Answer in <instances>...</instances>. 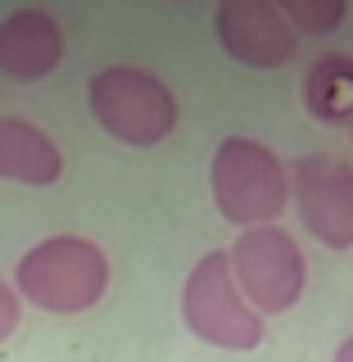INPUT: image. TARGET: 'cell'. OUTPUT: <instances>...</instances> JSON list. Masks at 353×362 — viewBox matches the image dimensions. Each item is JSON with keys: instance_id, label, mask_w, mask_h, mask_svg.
<instances>
[{"instance_id": "cell-1", "label": "cell", "mask_w": 353, "mask_h": 362, "mask_svg": "<svg viewBox=\"0 0 353 362\" xmlns=\"http://www.w3.org/2000/svg\"><path fill=\"white\" fill-rule=\"evenodd\" d=\"M105 290H109V258L86 235L37 240L14 267V294L54 317L96 308L105 299Z\"/></svg>"}, {"instance_id": "cell-2", "label": "cell", "mask_w": 353, "mask_h": 362, "mask_svg": "<svg viewBox=\"0 0 353 362\" xmlns=\"http://www.w3.org/2000/svg\"><path fill=\"white\" fill-rule=\"evenodd\" d=\"M209 186H213V204L231 226H272L281 218V209L290 204V181H286V163L267 150L263 141L249 136H226L213 154L209 168Z\"/></svg>"}, {"instance_id": "cell-3", "label": "cell", "mask_w": 353, "mask_h": 362, "mask_svg": "<svg viewBox=\"0 0 353 362\" xmlns=\"http://www.w3.org/2000/svg\"><path fill=\"white\" fill-rule=\"evenodd\" d=\"M91 113L113 141L122 145H158L177 127V100L168 82L132 64H113L91 77Z\"/></svg>"}, {"instance_id": "cell-4", "label": "cell", "mask_w": 353, "mask_h": 362, "mask_svg": "<svg viewBox=\"0 0 353 362\" xmlns=\"http://www.w3.org/2000/svg\"><path fill=\"white\" fill-rule=\"evenodd\" d=\"M226 263H231V281L241 290V299L258 317L290 313L303 299L308 263H303V249L294 245V235L281 231V226L241 231L236 245L226 249Z\"/></svg>"}, {"instance_id": "cell-5", "label": "cell", "mask_w": 353, "mask_h": 362, "mask_svg": "<svg viewBox=\"0 0 353 362\" xmlns=\"http://www.w3.org/2000/svg\"><path fill=\"white\" fill-rule=\"evenodd\" d=\"M181 317H186L190 335L213 349H231V354H249L263 344V317L241 299L231 281V263L226 249L204 254L186 276L181 290Z\"/></svg>"}, {"instance_id": "cell-6", "label": "cell", "mask_w": 353, "mask_h": 362, "mask_svg": "<svg viewBox=\"0 0 353 362\" xmlns=\"http://www.w3.org/2000/svg\"><path fill=\"white\" fill-rule=\"evenodd\" d=\"M290 199L299 209V222L308 226L313 240L326 249L353 245V163L331 154H308L286 168Z\"/></svg>"}, {"instance_id": "cell-7", "label": "cell", "mask_w": 353, "mask_h": 362, "mask_svg": "<svg viewBox=\"0 0 353 362\" xmlns=\"http://www.w3.org/2000/svg\"><path fill=\"white\" fill-rule=\"evenodd\" d=\"M213 32L222 50L245 68H281L299 50V37L267 0H222L213 9Z\"/></svg>"}, {"instance_id": "cell-8", "label": "cell", "mask_w": 353, "mask_h": 362, "mask_svg": "<svg viewBox=\"0 0 353 362\" xmlns=\"http://www.w3.org/2000/svg\"><path fill=\"white\" fill-rule=\"evenodd\" d=\"M64 64L59 18L45 9H14L0 18V73L9 82H41Z\"/></svg>"}, {"instance_id": "cell-9", "label": "cell", "mask_w": 353, "mask_h": 362, "mask_svg": "<svg viewBox=\"0 0 353 362\" xmlns=\"http://www.w3.org/2000/svg\"><path fill=\"white\" fill-rule=\"evenodd\" d=\"M0 177L18 186H54L64 177V154L41 127L23 118H0Z\"/></svg>"}, {"instance_id": "cell-10", "label": "cell", "mask_w": 353, "mask_h": 362, "mask_svg": "<svg viewBox=\"0 0 353 362\" xmlns=\"http://www.w3.org/2000/svg\"><path fill=\"white\" fill-rule=\"evenodd\" d=\"M303 105L313 118L322 122H349L353 118V59L349 54L326 50L322 59H313V68L303 73Z\"/></svg>"}, {"instance_id": "cell-11", "label": "cell", "mask_w": 353, "mask_h": 362, "mask_svg": "<svg viewBox=\"0 0 353 362\" xmlns=\"http://www.w3.org/2000/svg\"><path fill=\"white\" fill-rule=\"evenodd\" d=\"M277 9H281V18L290 23V32L303 28V32H313V37L335 32L349 14L345 0H286V5H277Z\"/></svg>"}, {"instance_id": "cell-12", "label": "cell", "mask_w": 353, "mask_h": 362, "mask_svg": "<svg viewBox=\"0 0 353 362\" xmlns=\"http://www.w3.org/2000/svg\"><path fill=\"white\" fill-rule=\"evenodd\" d=\"M14 331H18V294H14V286L0 281V344H5Z\"/></svg>"}, {"instance_id": "cell-13", "label": "cell", "mask_w": 353, "mask_h": 362, "mask_svg": "<svg viewBox=\"0 0 353 362\" xmlns=\"http://www.w3.org/2000/svg\"><path fill=\"white\" fill-rule=\"evenodd\" d=\"M335 362H353V335H349V339H345V344H340V349H335Z\"/></svg>"}, {"instance_id": "cell-14", "label": "cell", "mask_w": 353, "mask_h": 362, "mask_svg": "<svg viewBox=\"0 0 353 362\" xmlns=\"http://www.w3.org/2000/svg\"><path fill=\"white\" fill-rule=\"evenodd\" d=\"M349 122H353V118H349Z\"/></svg>"}]
</instances>
